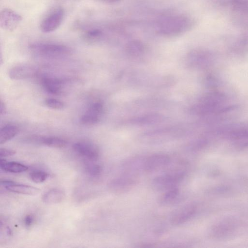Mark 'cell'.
Wrapping results in <instances>:
<instances>
[{
	"label": "cell",
	"instance_id": "cell-4",
	"mask_svg": "<svg viewBox=\"0 0 248 248\" xmlns=\"http://www.w3.org/2000/svg\"><path fill=\"white\" fill-rule=\"evenodd\" d=\"M190 25L187 18L178 16L167 19L162 22L159 27L161 33L166 35H173L187 30Z\"/></svg>",
	"mask_w": 248,
	"mask_h": 248
},
{
	"label": "cell",
	"instance_id": "cell-18",
	"mask_svg": "<svg viewBox=\"0 0 248 248\" xmlns=\"http://www.w3.org/2000/svg\"><path fill=\"white\" fill-rule=\"evenodd\" d=\"M102 33V31L99 29H92L86 31L83 37L85 41L91 42L99 38Z\"/></svg>",
	"mask_w": 248,
	"mask_h": 248
},
{
	"label": "cell",
	"instance_id": "cell-1",
	"mask_svg": "<svg viewBox=\"0 0 248 248\" xmlns=\"http://www.w3.org/2000/svg\"><path fill=\"white\" fill-rule=\"evenodd\" d=\"M30 49L37 55L48 57H60L69 55L72 49L69 46L54 43H34Z\"/></svg>",
	"mask_w": 248,
	"mask_h": 248
},
{
	"label": "cell",
	"instance_id": "cell-25",
	"mask_svg": "<svg viewBox=\"0 0 248 248\" xmlns=\"http://www.w3.org/2000/svg\"><path fill=\"white\" fill-rule=\"evenodd\" d=\"M103 2L107 3H112L115 2H117L119 0H99Z\"/></svg>",
	"mask_w": 248,
	"mask_h": 248
},
{
	"label": "cell",
	"instance_id": "cell-6",
	"mask_svg": "<svg viewBox=\"0 0 248 248\" xmlns=\"http://www.w3.org/2000/svg\"><path fill=\"white\" fill-rule=\"evenodd\" d=\"M137 182V180L133 175L126 174L111 180L109 183L108 187L113 192L121 194L132 189Z\"/></svg>",
	"mask_w": 248,
	"mask_h": 248
},
{
	"label": "cell",
	"instance_id": "cell-10",
	"mask_svg": "<svg viewBox=\"0 0 248 248\" xmlns=\"http://www.w3.org/2000/svg\"><path fill=\"white\" fill-rule=\"evenodd\" d=\"M36 69L32 66L26 64L16 65L9 71V76L15 80L24 79L35 76Z\"/></svg>",
	"mask_w": 248,
	"mask_h": 248
},
{
	"label": "cell",
	"instance_id": "cell-23",
	"mask_svg": "<svg viewBox=\"0 0 248 248\" xmlns=\"http://www.w3.org/2000/svg\"><path fill=\"white\" fill-rule=\"evenodd\" d=\"M33 217L31 215H27L24 218V224L27 227H30L33 223Z\"/></svg>",
	"mask_w": 248,
	"mask_h": 248
},
{
	"label": "cell",
	"instance_id": "cell-22",
	"mask_svg": "<svg viewBox=\"0 0 248 248\" xmlns=\"http://www.w3.org/2000/svg\"><path fill=\"white\" fill-rule=\"evenodd\" d=\"M16 154V152L12 149L4 148H1L0 149V158L12 156Z\"/></svg>",
	"mask_w": 248,
	"mask_h": 248
},
{
	"label": "cell",
	"instance_id": "cell-2",
	"mask_svg": "<svg viewBox=\"0 0 248 248\" xmlns=\"http://www.w3.org/2000/svg\"><path fill=\"white\" fill-rule=\"evenodd\" d=\"M185 175V171L181 170L166 173L155 177L152 181L151 186L155 190L165 191L176 187Z\"/></svg>",
	"mask_w": 248,
	"mask_h": 248
},
{
	"label": "cell",
	"instance_id": "cell-19",
	"mask_svg": "<svg viewBox=\"0 0 248 248\" xmlns=\"http://www.w3.org/2000/svg\"><path fill=\"white\" fill-rule=\"evenodd\" d=\"M48 174L43 171L35 170L30 173V177L32 181L36 183H41L46 180Z\"/></svg>",
	"mask_w": 248,
	"mask_h": 248
},
{
	"label": "cell",
	"instance_id": "cell-7",
	"mask_svg": "<svg viewBox=\"0 0 248 248\" xmlns=\"http://www.w3.org/2000/svg\"><path fill=\"white\" fill-rule=\"evenodd\" d=\"M22 19V16L14 10L5 8L0 14V26L4 30L13 31L19 25Z\"/></svg>",
	"mask_w": 248,
	"mask_h": 248
},
{
	"label": "cell",
	"instance_id": "cell-21",
	"mask_svg": "<svg viewBox=\"0 0 248 248\" xmlns=\"http://www.w3.org/2000/svg\"><path fill=\"white\" fill-rule=\"evenodd\" d=\"M45 104L47 107L54 109H61L64 107L63 102L54 98L46 99Z\"/></svg>",
	"mask_w": 248,
	"mask_h": 248
},
{
	"label": "cell",
	"instance_id": "cell-24",
	"mask_svg": "<svg viewBox=\"0 0 248 248\" xmlns=\"http://www.w3.org/2000/svg\"><path fill=\"white\" fill-rule=\"evenodd\" d=\"M6 107L5 103L0 100V114L1 115H4L6 113Z\"/></svg>",
	"mask_w": 248,
	"mask_h": 248
},
{
	"label": "cell",
	"instance_id": "cell-8",
	"mask_svg": "<svg viewBox=\"0 0 248 248\" xmlns=\"http://www.w3.org/2000/svg\"><path fill=\"white\" fill-rule=\"evenodd\" d=\"M73 149L78 155L89 160L94 161L99 157V151L93 144L85 141L75 143L72 146Z\"/></svg>",
	"mask_w": 248,
	"mask_h": 248
},
{
	"label": "cell",
	"instance_id": "cell-11",
	"mask_svg": "<svg viewBox=\"0 0 248 248\" xmlns=\"http://www.w3.org/2000/svg\"><path fill=\"white\" fill-rule=\"evenodd\" d=\"M66 80L55 77H44L41 80V84L44 90L48 93L54 94H60L63 85Z\"/></svg>",
	"mask_w": 248,
	"mask_h": 248
},
{
	"label": "cell",
	"instance_id": "cell-9",
	"mask_svg": "<svg viewBox=\"0 0 248 248\" xmlns=\"http://www.w3.org/2000/svg\"><path fill=\"white\" fill-rule=\"evenodd\" d=\"M0 185L3 186L8 191L18 194L34 196L37 195L40 192V190L37 187L16 184L12 181H1Z\"/></svg>",
	"mask_w": 248,
	"mask_h": 248
},
{
	"label": "cell",
	"instance_id": "cell-5",
	"mask_svg": "<svg viewBox=\"0 0 248 248\" xmlns=\"http://www.w3.org/2000/svg\"><path fill=\"white\" fill-rule=\"evenodd\" d=\"M170 162V157L165 154L152 155L144 159V171L147 173L156 171L167 167Z\"/></svg>",
	"mask_w": 248,
	"mask_h": 248
},
{
	"label": "cell",
	"instance_id": "cell-13",
	"mask_svg": "<svg viewBox=\"0 0 248 248\" xmlns=\"http://www.w3.org/2000/svg\"><path fill=\"white\" fill-rule=\"evenodd\" d=\"M32 140L50 147L56 148L64 147L67 144L65 140L56 137H37L33 138Z\"/></svg>",
	"mask_w": 248,
	"mask_h": 248
},
{
	"label": "cell",
	"instance_id": "cell-15",
	"mask_svg": "<svg viewBox=\"0 0 248 248\" xmlns=\"http://www.w3.org/2000/svg\"><path fill=\"white\" fill-rule=\"evenodd\" d=\"M0 167L2 170L11 173H21L26 171L28 167L18 162H7L0 158Z\"/></svg>",
	"mask_w": 248,
	"mask_h": 248
},
{
	"label": "cell",
	"instance_id": "cell-12",
	"mask_svg": "<svg viewBox=\"0 0 248 248\" xmlns=\"http://www.w3.org/2000/svg\"><path fill=\"white\" fill-rule=\"evenodd\" d=\"M195 208L192 205H185L177 210L172 216L170 222L173 225H179L186 222L193 215Z\"/></svg>",
	"mask_w": 248,
	"mask_h": 248
},
{
	"label": "cell",
	"instance_id": "cell-14",
	"mask_svg": "<svg viewBox=\"0 0 248 248\" xmlns=\"http://www.w3.org/2000/svg\"><path fill=\"white\" fill-rule=\"evenodd\" d=\"M65 192L59 188H52L44 193L43 201L48 204H53L62 202L65 198Z\"/></svg>",
	"mask_w": 248,
	"mask_h": 248
},
{
	"label": "cell",
	"instance_id": "cell-17",
	"mask_svg": "<svg viewBox=\"0 0 248 248\" xmlns=\"http://www.w3.org/2000/svg\"><path fill=\"white\" fill-rule=\"evenodd\" d=\"M179 190L176 187L164 191L159 199V202L160 204L167 205L171 204L178 197Z\"/></svg>",
	"mask_w": 248,
	"mask_h": 248
},
{
	"label": "cell",
	"instance_id": "cell-16",
	"mask_svg": "<svg viewBox=\"0 0 248 248\" xmlns=\"http://www.w3.org/2000/svg\"><path fill=\"white\" fill-rule=\"evenodd\" d=\"M19 132L18 127L16 125L8 124L4 125L0 130V144H2L16 136Z\"/></svg>",
	"mask_w": 248,
	"mask_h": 248
},
{
	"label": "cell",
	"instance_id": "cell-3",
	"mask_svg": "<svg viewBox=\"0 0 248 248\" xmlns=\"http://www.w3.org/2000/svg\"><path fill=\"white\" fill-rule=\"evenodd\" d=\"M65 16L64 9L57 7L52 10L42 19L40 28L44 33H50L56 30L62 24Z\"/></svg>",
	"mask_w": 248,
	"mask_h": 248
},
{
	"label": "cell",
	"instance_id": "cell-20",
	"mask_svg": "<svg viewBox=\"0 0 248 248\" xmlns=\"http://www.w3.org/2000/svg\"><path fill=\"white\" fill-rule=\"evenodd\" d=\"M85 170L89 175L92 176H97L101 173L102 167L96 164H88L85 166Z\"/></svg>",
	"mask_w": 248,
	"mask_h": 248
}]
</instances>
